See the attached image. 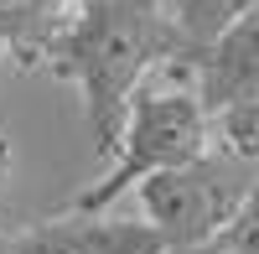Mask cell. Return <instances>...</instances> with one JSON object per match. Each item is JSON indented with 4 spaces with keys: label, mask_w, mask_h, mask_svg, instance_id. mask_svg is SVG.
I'll return each mask as SVG.
<instances>
[{
    "label": "cell",
    "mask_w": 259,
    "mask_h": 254,
    "mask_svg": "<svg viewBox=\"0 0 259 254\" xmlns=\"http://www.w3.org/2000/svg\"><path fill=\"white\" fill-rule=\"evenodd\" d=\"M166 73H171L166 83H145L135 94V104H130V114L119 124V140H114V166L99 182L83 187V192L68 202V213L99 218V213H109L124 192L145 187L150 177L177 172V166L207 156L212 114L202 109V99H197V89H192L182 62L166 68Z\"/></svg>",
    "instance_id": "cell-2"
},
{
    "label": "cell",
    "mask_w": 259,
    "mask_h": 254,
    "mask_svg": "<svg viewBox=\"0 0 259 254\" xmlns=\"http://www.w3.org/2000/svg\"><path fill=\"white\" fill-rule=\"evenodd\" d=\"M212 145L259 166V104H239V109L212 114Z\"/></svg>",
    "instance_id": "cell-8"
},
{
    "label": "cell",
    "mask_w": 259,
    "mask_h": 254,
    "mask_svg": "<svg viewBox=\"0 0 259 254\" xmlns=\"http://www.w3.org/2000/svg\"><path fill=\"white\" fill-rule=\"evenodd\" d=\"M11 161H16V151H11V140L0 135V192H6V182H11Z\"/></svg>",
    "instance_id": "cell-10"
},
{
    "label": "cell",
    "mask_w": 259,
    "mask_h": 254,
    "mask_svg": "<svg viewBox=\"0 0 259 254\" xmlns=\"http://www.w3.org/2000/svg\"><path fill=\"white\" fill-rule=\"evenodd\" d=\"M207 254H259V182H254V192L249 202L239 207V218H233V228L212 244Z\"/></svg>",
    "instance_id": "cell-9"
},
{
    "label": "cell",
    "mask_w": 259,
    "mask_h": 254,
    "mask_svg": "<svg viewBox=\"0 0 259 254\" xmlns=\"http://www.w3.org/2000/svg\"><path fill=\"white\" fill-rule=\"evenodd\" d=\"M0 254H166L150 223H130L109 213H52L26 228L0 234Z\"/></svg>",
    "instance_id": "cell-4"
},
{
    "label": "cell",
    "mask_w": 259,
    "mask_h": 254,
    "mask_svg": "<svg viewBox=\"0 0 259 254\" xmlns=\"http://www.w3.org/2000/svg\"><path fill=\"white\" fill-rule=\"evenodd\" d=\"M68 6L73 0H0V36H6L11 57H21Z\"/></svg>",
    "instance_id": "cell-7"
},
{
    "label": "cell",
    "mask_w": 259,
    "mask_h": 254,
    "mask_svg": "<svg viewBox=\"0 0 259 254\" xmlns=\"http://www.w3.org/2000/svg\"><path fill=\"white\" fill-rule=\"evenodd\" d=\"M254 182H259V166L207 145V156L150 177L145 187H135V197L145 223L161 234L166 254H207L233 228Z\"/></svg>",
    "instance_id": "cell-3"
},
{
    "label": "cell",
    "mask_w": 259,
    "mask_h": 254,
    "mask_svg": "<svg viewBox=\"0 0 259 254\" xmlns=\"http://www.w3.org/2000/svg\"><path fill=\"white\" fill-rule=\"evenodd\" d=\"M192 89H197L207 114L239 109V104H259V6L228 26L207 52H197L192 62H182Z\"/></svg>",
    "instance_id": "cell-5"
},
{
    "label": "cell",
    "mask_w": 259,
    "mask_h": 254,
    "mask_svg": "<svg viewBox=\"0 0 259 254\" xmlns=\"http://www.w3.org/2000/svg\"><path fill=\"white\" fill-rule=\"evenodd\" d=\"M259 6V0H171V21H177V36H182V62H192L197 52H207L228 26Z\"/></svg>",
    "instance_id": "cell-6"
},
{
    "label": "cell",
    "mask_w": 259,
    "mask_h": 254,
    "mask_svg": "<svg viewBox=\"0 0 259 254\" xmlns=\"http://www.w3.org/2000/svg\"><path fill=\"white\" fill-rule=\"evenodd\" d=\"M0 57H11V47H6V36H0Z\"/></svg>",
    "instance_id": "cell-11"
},
{
    "label": "cell",
    "mask_w": 259,
    "mask_h": 254,
    "mask_svg": "<svg viewBox=\"0 0 259 254\" xmlns=\"http://www.w3.org/2000/svg\"><path fill=\"white\" fill-rule=\"evenodd\" d=\"M182 62V36L166 0H73L41 31L16 68L73 83L83 99L94 151H114L119 124L150 73Z\"/></svg>",
    "instance_id": "cell-1"
}]
</instances>
